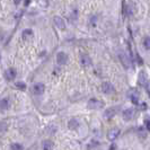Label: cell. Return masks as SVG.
<instances>
[{
	"label": "cell",
	"instance_id": "19",
	"mask_svg": "<svg viewBox=\"0 0 150 150\" xmlns=\"http://www.w3.org/2000/svg\"><path fill=\"white\" fill-rule=\"evenodd\" d=\"M11 150H23V146L19 143H13L11 144Z\"/></svg>",
	"mask_w": 150,
	"mask_h": 150
},
{
	"label": "cell",
	"instance_id": "27",
	"mask_svg": "<svg viewBox=\"0 0 150 150\" xmlns=\"http://www.w3.org/2000/svg\"><path fill=\"white\" fill-rule=\"evenodd\" d=\"M146 107H147V106H146V103H142V110H146Z\"/></svg>",
	"mask_w": 150,
	"mask_h": 150
},
{
	"label": "cell",
	"instance_id": "15",
	"mask_svg": "<svg viewBox=\"0 0 150 150\" xmlns=\"http://www.w3.org/2000/svg\"><path fill=\"white\" fill-rule=\"evenodd\" d=\"M54 144L51 140H45L43 142V150H53Z\"/></svg>",
	"mask_w": 150,
	"mask_h": 150
},
{
	"label": "cell",
	"instance_id": "7",
	"mask_svg": "<svg viewBox=\"0 0 150 150\" xmlns=\"http://www.w3.org/2000/svg\"><path fill=\"white\" fill-rule=\"evenodd\" d=\"M57 62L59 64H66L68 62V55L64 52H59L57 54Z\"/></svg>",
	"mask_w": 150,
	"mask_h": 150
},
{
	"label": "cell",
	"instance_id": "23",
	"mask_svg": "<svg viewBox=\"0 0 150 150\" xmlns=\"http://www.w3.org/2000/svg\"><path fill=\"white\" fill-rule=\"evenodd\" d=\"M137 60H138V63H139V64H142L143 63L142 59H141V57H140L139 54H137Z\"/></svg>",
	"mask_w": 150,
	"mask_h": 150
},
{
	"label": "cell",
	"instance_id": "17",
	"mask_svg": "<svg viewBox=\"0 0 150 150\" xmlns=\"http://www.w3.org/2000/svg\"><path fill=\"white\" fill-rule=\"evenodd\" d=\"M16 87H17V89L19 90H26V83H23V81H18L16 83Z\"/></svg>",
	"mask_w": 150,
	"mask_h": 150
},
{
	"label": "cell",
	"instance_id": "22",
	"mask_svg": "<svg viewBox=\"0 0 150 150\" xmlns=\"http://www.w3.org/2000/svg\"><path fill=\"white\" fill-rule=\"evenodd\" d=\"M144 124H146L147 129L150 131V119L149 117H146V119H144Z\"/></svg>",
	"mask_w": 150,
	"mask_h": 150
},
{
	"label": "cell",
	"instance_id": "10",
	"mask_svg": "<svg viewBox=\"0 0 150 150\" xmlns=\"http://www.w3.org/2000/svg\"><path fill=\"white\" fill-rule=\"evenodd\" d=\"M16 75H17V71H16L14 68H10V69H8L7 71H6L5 77L7 78V80H13V79L16 78Z\"/></svg>",
	"mask_w": 150,
	"mask_h": 150
},
{
	"label": "cell",
	"instance_id": "11",
	"mask_svg": "<svg viewBox=\"0 0 150 150\" xmlns=\"http://www.w3.org/2000/svg\"><path fill=\"white\" fill-rule=\"evenodd\" d=\"M32 38H33V30H23V33H22L23 41L27 42V41H30Z\"/></svg>",
	"mask_w": 150,
	"mask_h": 150
},
{
	"label": "cell",
	"instance_id": "21",
	"mask_svg": "<svg viewBox=\"0 0 150 150\" xmlns=\"http://www.w3.org/2000/svg\"><path fill=\"white\" fill-rule=\"evenodd\" d=\"M38 5L41 6V7H47V5H49V1L47 0H38Z\"/></svg>",
	"mask_w": 150,
	"mask_h": 150
},
{
	"label": "cell",
	"instance_id": "14",
	"mask_svg": "<svg viewBox=\"0 0 150 150\" xmlns=\"http://www.w3.org/2000/svg\"><path fill=\"white\" fill-rule=\"evenodd\" d=\"M68 127H69L70 130H76V129H78V127H79V122L77 120H75V119H72V120L69 121Z\"/></svg>",
	"mask_w": 150,
	"mask_h": 150
},
{
	"label": "cell",
	"instance_id": "8",
	"mask_svg": "<svg viewBox=\"0 0 150 150\" xmlns=\"http://www.w3.org/2000/svg\"><path fill=\"white\" fill-rule=\"evenodd\" d=\"M44 90H45V86L41 83H35L34 87H33V91H34L35 95H42V94L44 93Z\"/></svg>",
	"mask_w": 150,
	"mask_h": 150
},
{
	"label": "cell",
	"instance_id": "20",
	"mask_svg": "<svg viewBox=\"0 0 150 150\" xmlns=\"http://www.w3.org/2000/svg\"><path fill=\"white\" fill-rule=\"evenodd\" d=\"M130 99H131V102L133 103V104H138V95L137 94H133V95H131V96H129Z\"/></svg>",
	"mask_w": 150,
	"mask_h": 150
},
{
	"label": "cell",
	"instance_id": "13",
	"mask_svg": "<svg viewBox=\"0 0 150 150\" xmlns=\"http://www.w3.org/2000/svg\"><path fill=\"white\" fill-rule=\"evenodd\" d=\"M81 64L85 66V67H88V66L91 64V60H90V58L87 54H83L81 55Z\"/></svg>",
	"mask_w": 150,
	"mask_h": 150
},
{
	"label": "cell",
	"instance_id": "6",
	"mask_svg": "<svg viewBox=\"0 0 150 150\" xmlns=\"http://www.w3.org/2000/svg\"><path fill=\"white\" fill-rule=\"evenodd\" d=\"M139 83H140L141 86H144V87L147 88V90H148V79H147L146 72H143V71H141L140 75H139ZM148 93H149V90H148Z\"/></svg>",
	"mask_w": 150,
	"mask_h": 150
},
{
	"label": "cell",
	"instance_id": "1",
	"mask_svg": "<svg viewBox=\"0 0 150 150\" xmlns=\"http://www.w3.org/2000/svg\"><path fill=\"white\" fill-rule=\"evenodd\" d=\"M104 106V103L102 100H98L96 98H93V99H89L88 102V107L90 110H99Z\"/></svg>",
	"mask_w": 150,
	"mask_h": 150
},
{
	"label": "cell",
	"instance_id": "4",
	"mask_svg": "<svg viewBox=\"0 0 150 150\" xmlns=\"http://www.w3.org/2000/svg\"><path fill=\"white\" fill-rule=\"evenodd\" d=\"M102 91L104 93V94H111L114 91V87H113V85L111 83H102Z\"/></svg>",
	"mask_w": 150,
	"mask_h": 150
},
{
	"label": "cell",
	"instance_id": "5",
	"mask_svg": "<svg viewBox=\"0 0 150 150\" xmlns=\"http://www.w3.org/2000/svg\"><path fill=\"white\" fill-rule=\"evenodd\" d=\"M53 22H54V25L58 27V28H60V30H64L66 28V23L64 21L59 17V16H55L54 18H53Z\"/></svg>",
	"mask_w": 150,
	"mask_h": 150
},
{
	"label": "cell",
	"instance_id": "3",
	"mask_svg": "<svg viewBox=\"0 0 150 150\" xmlns=\"http://www.w3.org/2000/svg\"><path fill=\"white\" fill-rule=\"evenodd\" d=\"M119 134H120V129L114 128L112 130H110V132L107 133V139L111 140V141H114L119 137Z\"/></svg>",
	"mask_w": 150,
	"mask_h": 150
},
{
	"label": "cell",
	"instance_id": "16",
	"mask_svg": "<svg viewBox=\"0 0 150 150\" xmlns=\"http://www.w3.org/2000/svg\"><path fill=\"white\" fill-rule=\"evenodd\" d=\"M9 107V100L7 98H2V100L0 102V110H7Z\"/></svg>",
	"mask_w": 150,
	"mask_h": 150
},
{
	"label": "cell",
	"instance_id": "12",
	"mask_svg": "<svg viewBox=\"0 0 150 150\" xmlns=\"http://www.w3.org/2000/svg\"><path fill=\"white\" fill-rule=\"evenodd\" d=\"M117 107H110V108H107L105 111V117H107V119H110V117H113L115 114H116V112H117Z\"/></svg>",
	"mask_w": 150,
	"mask_h": 150
},
{
	"label": "cell",
	"instance_id": "24",
	"mask_svg": "<svg viewBox=\"0 0 150 150\" xmlns=\"http://www.w3.org/2000/svg\"><path fill=\"white\" fill-rule=\"evenodd\" d=\"M140 133L142 134V137H146V133H144V130H143L142 128H140V129H139V134H140Z\"/></svg>",
	"mask_w": 150,
	"mask_h": 150
},
{
	"label": "cell",
	"instance_id": "25",
	"mask_svg": "<svg viewBox=\"0 0 150 150\" xmlns=\"http://www.w3.org/2000/svg\"><path fill=\"white\" fill-rule=\"evenodd\" d=\"M21 1H22V0H14V2H15L16 5H19V4H21Z\"/></svg>",
	"mask_w": 150,
	"mask_h": 150
},
{
	"label": "cell",
	"instance_id": "9",
	"mask_svg": "<svg viewBox=\"0 0 150 150\" xmlns=\"http://www.w3.org/2000/svg\"><path fill=\"white\" fill-rule=\"evenodd\" d=\"M133 114H134V110L133 108H128L125 111H123L122 115H123V119L125 121H130L133 117Z\"/></svg>",
	"mask_w": 150,
	"mask_h": 150
},
{
	"label": "cell",
	"instance_id": "2",
	"mask_svg": "<svg viewBox=\"0 0 150 150\" xmlns=\"http://www.w3.org/2000/svg\"><path fill=\"white\" fill-rule=\"evenodd\" d=\"M119 57H120V60H121V62H122V64L124 66V68L125 69H129V68L131 67V60L129 59V57L125 54V53H120L119 54Z\"/></svg>",
	"mask_w": 150,
	"mask_h": 150
},
{
	"label": "cell",
	"instance_id": "26",
	"mask_svg": "<svg viewBox=\"0 0 150 150\" xmlns=\"http://www.w3.org/2000/svg\"><path fill=\"white\" fill-rule=\"evenodd\" d=\"M115 148H116V146H115V144H112V147L110 148V150H114Z\"/></svg>",
	"mask_w": 150,
	"mask_h": 150
},
{
	"label": "cell",
	"instance_id": "18",
	"mask_svg": "<svg viewBox=\"0 0 150 150\" xmlns=\"http://www.w3.org/2000/svg\"><path fill=\"white\" fill-rule=\"evenodd\" d=\"M143 45L147 50H150V38H146L143 40Z\"/></svg>",
	"mask_w": 150,
	"mask_h": 150
}]
</instances>
